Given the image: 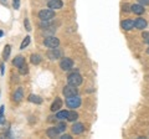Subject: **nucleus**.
Returning <instances> with one entry per match:
<instances>
[{
	"mask_svg": "<svg viewBox=\"0 0 149 139\" xmlns=\"http://www.w3.org/2000/svg\"><path fill=\"white\" fill-rule=\"evenodd\" d=\"M39 17L41 19V21H50L55 17V11L52 9H44L39 13Z\"/></svg>",
	"mask_w": 149,
	"mask_h": 139,
	"instance_id": "obj_1",
	"label": "nucleus"
},
{
	"mask_svg": "<svg viewBox=\"0 0 149 139\" xmlns=\"http://www.w3.org/2000/svg\"><path fill=\"white\" fill-rule=\"evenodd\" d=\"M67 82H68V85H72V86L77 87V86H80L82 83V76L80 75V73H77V72H73L67 77Z\"/></svg>",
	"mask_w": 149,
	"mask_h": 139,
	"instance_id": "obj_2",
	"label": "nucleus"
},
{
	"mask_svg": "<svg viewBox=\"0 0 149 139\" xmlns=\"http://www.w3.org/2000/svg\"><path fill=\"white\" fill-rule=\"evenodd\" d=\"M62 93L66 98H70V97H73V96H77L78 95V91L76 88V86H72V85H68V86H65L63 90H62Z\"/></svg>",
	"mask_w": 149,
	"mask_h": 139,
	"instance_id": "obj_3",
	"label": "nucleus"
},
{
	"mask_svg": "<svg viewBox=\"0 0 149 139\" xmlns=\"http://www.w3.org/2000/svg\"><path fill=\"white\" fill-rule=\"evenodd\" d=\"M66 104L68 108H78L81 106V98L78 96H73V97H70V98H67L66 101Z\"/></svg>",
	"mask_w": 149,
	"mask_h": 139,
	"instance_id": "obj_4",
	"label": "nucleus"
},
{
	"mask_svg": "<svg viewBox=\"0 0 149 139\" xmlns=\"http://www.w3.org/2000/svg\"><path fill=\"white\" fill-rule=\"evenodd\" d=\"M44 45L46 47L49 49H54V47H57L60 45V40L57 38H55V36H49V38H46L44 40Z\"/></svg>",
	"mask_w": 149,
	"mask_h": 139,
	"instance_id": "obj_5",
	"label": "nucleus"
},
{
	"mask_svg": "<svg viewBox=\"0 0 149 139\" xmlns=\"http://www.w3.org/2000/svg\"><path fill=\"white\" fill-rule=\"evenodd\" d=\"M47 57L50 60H57V58H61L62 57V51L57 49V47H54V49H50L49 52H47Z\"/></svg>",
	"mask_w": 149,
	"mask_h": 139,
	"instance_id": "obj_6",
	"label": "nucleus"
},
{
	"mask_svg": "<svg viewBox=\"0 0 149 139\" xmlns=\"http://www.w3.org/2000/svg\"><path fill=\"white\" fill-rule=\"evenodd\" d=\"M73 66V61L71 58L68 57H65L61 60V62H60V67H61L63 71H68V70H71Z\"/></svg>",
	"mask_w": 149,
	"mask_h": 139,
	"instance_id": "obj_7",
	"label": "nucleus"
},
{
	"mask_svg": "<svg viewBox=\"0 0 149 139\" xmlns=\"http://www.w3.org/2000/svg\"><path fill=\"white\" fill-rule=\"evenodd\" d=\"M134 27L138 30H143V29H146L147 27V21L142 19V17H138V19L134 20Z\"/></svg>",
	"mask_w": 149,
	"mask_h": 139,
	"instance_id": "obj_8",
	"label": "nucleus"
},
{
	"mask_svg": "<svg viewBox=\"0 0 149 139\" xmlns=\"http://www.w3.org/2000/svg\"><path fill=\"white\" fill-rule=\"evenodd\" d=\"M47 6L50 9H61L63 6V3L61 1V0H50V1L47 3Z\"/></svg>",
	"mask_w": 149,
	"mask_h": 139,
	"instance_id": "obj_9",
	"label": "nucleus"
},
{
	"mask_svg": "<svg viewBox=\"0 0 149 139\" xmlns=\"http://www.w3.org/2000/svg\"><path fill=\"white\" fill-rule=\"evenodd\" d=\"M130 9H132V11L134 14H137V15H142V14L144 13V10H146L144 6L141 5V4H134V5L130 6Z\"/></svg>",
	"mask_w": 149,
	"mask_h": 139,
	"instance_id": "obj_10",
	"label": "nucleus"
},
{
	"mask_svg": "<svg viewBox=\"0 0 149 139\" xmlns=\"http://www.w3.org/2000/svg\"><path fill=\"white\" fill-rule=\"evenodd\" d=\"M85 131V126L82 123H74L72 126V133L73 134H81Z\"/></svg>",
	"mask_w": 149,
	"mask_h": 139,
	"instance_id": "obj_11",
	"label": "nucleus"
},
{
	"mask_svg": "<svg viewBox=\"0 0 149 139\" xmlns=\"http://www.w3.org/2000/svg\"><path fill=\"white\" fill-rule=\"evenodd\" d=\"M61 107H62V99L61 98H56L54 103L51 104V111H52V112H57V111H60Z\"/></svg>",
	"mask_w": 149,
	"mask_h": 139,
	"instance_id": "obj_12",
	"label": "nucleus"
},
{
	"mask_svg": "<svg viewBox=\"0 0 149 139\" xmlns=\"http://www.w3.org/2000/svg\"><path fill=\"white\" fill-rule=\"evenodd\" d=\"M134 27V21L133 20H124L122 22V29L125 30V31H129V30H132Z\"/></svg>",
	"mask_w": 149,
	"mask_h": 139,
	"instance_id": "obj_13",
	"label": "nucleus"
},
{
	"mask_svg": "<svg viewBox=\"0 0 149 139\" xmlns=\"http://www.w3.org/2000/svg\"><path fill=\"white\" fill-rule=\"evenodd\" d=\"M22 98H24V93H22V88H17L15 91V93L13 95V99L15 102H20Z\"/></svg>",
	"mask_w": 149,
	"mask_h": 139,
	"instance_id": "obj_14",
	"label": "nucleus"
},
{
	"mask_svg": "<svg viewBox=\"0 0 149 139\" xmlns=\"http://www.w3.org/2000/svg\"><path fill=\"white\" fill-rule=\"evenodd\" d=\"M58 133H60V131H58L57 127H54V128H49L47 129V136L50 138H56V137L58 136Z\"/></svg>",
	"mask_w": 149,
	"mask_h": 139,
	"instance_id": "obj_15",
	"label": "nucleus"
},
{
	"mask_svg": "<svg viewBox=\"0 0 149 139\" xmlns=\"http://www.w3.org/2000/svg\"><path fill=\"white\" fill-rule=\"evenodd\" d=\"M25 62V58L22 57V56H16L15 58L13 60V65L14 66H16V67H19V66H21L22 63Z\"/></svg>",
	"mask_w": 149,
	"mask_h": 139,
	"instance_id": "obj_16",
	"label": "nucleus"
},
{
	"mask_svg": "<svg viewBox=\"0 0 149 139\" xmlns=\"http://www.w3.org/2000/svg\"><path fill=\"white\" fill-rule=\"evenodd\" d=\"M29 101L32 102V103H36V104H41V103H42V99H41V97L35 96V95H30L29 96Z\"/></svg>",
	"mask_w": 149,
	"mask_h": 139,
	"instance_id": "obj_17",
	"label": "nucleus"
},
{
	"mask_svg": "<svg viewBox=\"0 0 149 139\" xmlns=\"http://www.w3.org/2000/svg\"><path fill=\"white\" fill-rule=\"evenodd\" d=\"M77 118H78V113L74 112V111H71V112H68L66 119L70 120V122H74V120H77Z\"/></svg>",
	"mask_w": 149,
	"mask_h": 139,
	"instance_id": "obj_18",
	"label": "nucleus"
},
{
	"mask_svg": "<svg viewBox=\"0 0 149 139\" xmlns=\"http://www.w3.org/2000/svg\"><path fill=\"white\" fill-rule=\"evenodd\" d=\"M27 72H29V67H27L26 62H24L21 66H19V73H20V75H26Z\"/></svg>",
	"mask_w": 149,
	"mask_h": 139,
	"instance_id": "obj_19",
	"label": "nucleus"
},
{
	"mask_svg": "<svg viewBox=\"0 0 149 139\" xmlns=\"http://www.w3.org/2000/svg\"><path fill=\"white\" fill-rule=\"evenodd\" d=\"M67 114H68L67 111H58L57 114H56V118L60 120H63L65 118H67Z\"/></svg>",
	"mask_w": 149,
	"mask_h": 139,
	"instance_id": "obj_20",
	"label": "nucleus"
},
{
	"mask_svg": "<svg viewBox=\"0 0 149 139\" xmlns=\"http://www.w3.org/2000/svg\"><path fill=\"white\" fill-rule=\"evenodd\" d=\"M31 62L34 65H39L41 62V56L40 55H31Z\"/></svg>",
	"mask_w": 149,
	"mask_h": 139,
	"instance_id": "obj_21",
	"label": "nucleus"
},
{
	"mask_svg": "<svg viewBox=\"0 0 149 139\" xmlns=\"http://www.w3.org/2000/svg\"><path fill=\"white\" fill-rule=\"evenodd\" d=\"M30 41H31V39H30V36H26V38L22 40V42H21V46H20V49L21 50H24L26 46H29V44H30Z\"/></svg>",
	"mask_w": 149,
	"mask_h": 139,
	"instance_id": "obj_22",
	"label": "nucleus"
},
{
	"mask_svg": "<svg viewBox=\"0 0 149 139\" xmlns=\"http://www.w3.org/2000/svg\"><path fill=\"white\" fill-rule=\"evenodd\" d=\"M10 51H11V47L10 45H6L5 46V50H4V58H5V61L9 58V55H10Z\"/></svg>",
	"mask_w": 149,
	"mask_h": 139,
	"instance_id": "obj_23",
	"label": "nucleus"
},
{
	"mask_svg": "<svg viewBox=\"0 0 149 139\" xmlns=\"http://www.w3.org/2000/svg\"><path fill=\"white\" fill-rule=\"evenodd\" d=\"M4 111H5V107L1 106V107H0V124L4 122Z\"/></svg>",
	"mask_w": 149,
	"mask_h": 139,
	"instance_id": "obj_24",
	"label": "nucleus"
},
{
	"mask_svg": "<svg viewBox=\"0 0 149 139\" xmlns=\"http://www.w3.org/2000/svg\"><path fill=\"white\" fill-rule=\"evenodd\" d=\"M142 38L144 39V41H146L147 44H149V31H144L142 34Z\"/></svg>",
	"mask_w": 149,
	"mask_h": 139,
	"instance_id": "obj_25",
	"label": "nucleus"
},
{
	"mask_svg": "<svg viewBox=\"0 0 149 139\" xmlns=\"http://www.w3.org/2000/svg\"><path fill=\"white\" fill-rule=\"evenodd\" d=\"M57 128H58V131H60V132H65V131H66V123L61 122V123H60L58 126H57Z\"/></svg>",
	"mask_w": 149,
	"mask_h": 139,
	"instance_id": "obj_26",
	"label": "nucleus"
},
{
	"mask_svg": "<svg viewBox=\"0 0 149 139\" xmlns=\"http://www.w3.org/2000/svg\"><path fill=\"white\" fill-rule=\"evenodd\" d=\"M13 6L15 10H17V9L20 8V0H13Z\"/></svg>",
	"mask_w": 149,
	"mask_h": 139,
	"instance_id": "obj_27",
	"label": "nucleus"
},
{
	"mask_svg": "<svg viewBox=\"0 0 149 139\" xmlns=\"http://www.w3.org/2000/svg\"><path fill=\"white\" fill-rule=\"evenodd\" d=\"M25 27H26V30H27V31H30V30H31V26H30L29 19H25Z\"/></svg>",
	"mask_w": 149,
	"mask_h": 139,
	"instance_id": "obj_28",
	"label": "nucleus"
},
{
	"mask_svg": "<svg viewBox=\"0 0 149 139\" xmlns=\"http://www.w3.org/2000/svg\"><path fill=\"white\" fill-rule=\"evenodd\" d=\"M138 3L141 4V5H149V0H138Z\"/></svg>",
	"mask_w": 149,
	"mask_h": 139,
	"instance_id": "obj_29",
	"label": "nucleus"
},
{
	"mask_svg": "<svg viewBox=\"0 0 149 139\" xmlns=\"http://www.w3.org/2000/svg\"><path fill=\"white\" fill-rule=\"evenodd\" d=\"M61 139H71V136H68V134H62Z\"/></svg>",
	"mask_w": 149,
	"mask_h": 139,
	"instance_id": "obj_30",
	"label": "nucleus"
},
{
	"mask_svg": "<svg viewBox=\"0 0 149 139\" xmlns=\"http://www.w3.org/2000/svg\"><path fill=\"white\" fill-rule=\"evenodd\" d=\"M128 8H129V5H128V4H125V5L123 6V10H125V11H128V10H129V9H128Z\"/></svg>",
	"mask_w": 149,
	"mask_h": 139,
	"instance_id": "obj_31",
	"label": "nucleus"
},
{
	"mask_svg": "<svg viewBox=\"0 0 149 139\" xmlns=\"http://www.w3.org/2000/svg\"><path fill=\"white\" fill-rule=\"evenodd\" d=\"M0 3H1L3 5H6V0H0Z\"/></svg>",
	"mask_w": 149,
	"mask_h": 139,
	"instance_id": "obj_32",
	"label": "nucleus"
},
{
	"mask_svg": "<svg viewBox=\"0 0 149 139\" xmlns=\"http://www.w3.org/2000/svg\"><path fill=\"white\" fill-rule=\"evenodd\" d=\"M1 75H4V63H1Z\"/></svg>",
	"mask_w": 149,
	"mask_h": 139,
	"instance_id": "obj_33",
	"label": "nucleus"
},
{
	"mask_svg": "<svg viewBox=\"0 0 149 139\" xmlns=\"http://www.w3.org/2000/svg\"><path fill=\"white\" fill-rule=\"evenodd\" d=\"M3 35H4V32H3V31H0V38H1Z\"/></svg>",
	"mask_w": 149,
	"mask_h": 139,
	"instance_id": "obj_34",
	"label": "nucleus"
},
{
	"mask_svg": "<svg viewBox=\"0 0 149 139\" xmlns=\"http://www.w3.org/2000/svg\"><path fill=\"white\" fill-rule=\"evenodd\" d=\"M147 52H148V54H149V47H148V50H147Z\"/></svg>",
	"mask_w": 149,
	"mask_h": 139,
	"instance_id": "obj_35",
	"label": "nucleus"
}]
</instances>
